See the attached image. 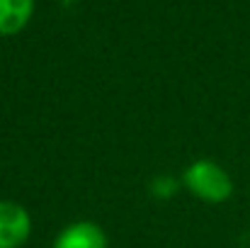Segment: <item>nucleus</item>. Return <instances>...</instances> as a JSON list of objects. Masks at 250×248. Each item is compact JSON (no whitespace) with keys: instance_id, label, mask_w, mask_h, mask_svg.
Wrapping results in <instances>:
<instances>
[{"instance_id":"obj_1","label":"nucleus","mask_w":250,"mask_h":248,"mask_svg":"<svg viewBox=\"0 0 250 248\" xmlns=\"http://www.w3.org/2000/svg\"><path fill=\"white\" fill-rule=\"evenodd\" d=\"M185 190L204 204H224L233 197L236 182L231 173L211 158H197L182 170Z\"/></svg>"},{"instance_id":"obj_2","label":"nucleus","mask_w":250,"mask_h":248,"mask_svg":"<svg viewBox=\"0 0 250 248\" xmlns=\"http://www.w3.org/2000/svg\"><path fill=\"white\" fill-rule=\"evenodd\" d=\"M34 222L24 204L0 200V248H24L32 236Z\"/></svg>"},{"instance_id":"obj_3","label":"nucleus","mask_w":250,"mask_h":248,"mask_svg":"<svg viewBox=\"0 0 250 248\" xmlns=\"http://www.w3.org/2000/svg\"><path fill=\"white\" fill-rule=\"evenodd\" d=\"M51 248H109V239L97 222L78 219L66 224L54 236Z\"/></svg>"},{"instance_id":"obj_4","label":"nucleus","mask_w":250,"mask_h":248,"mask_svg":"<svg viewBox=\"0 0 250 248\" xmlns=\"http://www.w3.org/2000/svg\"><path fill=\"white\" fill-rule=\"evenodd\" d=\"M37 0H0V37H15L34 17Z\"/></svg>"}]
</instances>
